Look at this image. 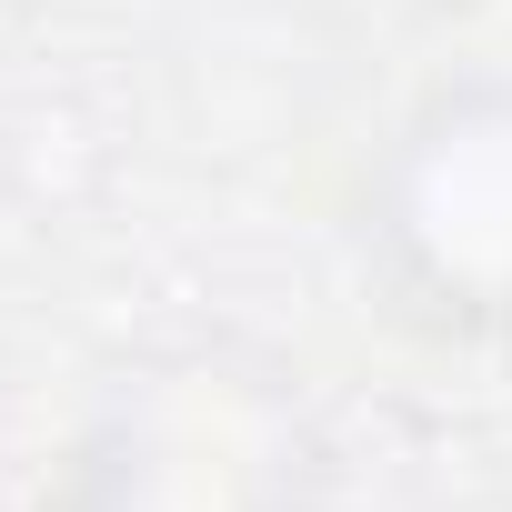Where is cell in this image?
<instances>
[{"mask_svg":"<svg viewBox=\"0 0 512 512\" xmlns=\"http://www.w3.org/2000/svg\"><path fill=\"white\" fill-rule=\"evenodd\" d=\"M41 512H302V432L251 372L181 362L101 412Z\"/></svg>","mask_w":512,"mask_h":512,"instance_id":"cell-2","label":"cell"},{"mask_svg":"<svg viewBox=\"0 0 512 512\" xmlns=\"http://www.w3.org/2000/svg\"><path fill=\"white\" fill-rule=\"evenodd\" d=\"M442 71L512 91V0H442Z\"/></svg>","mask_w":512,"mask_h":512,"instance_id":"cell-3","label":"cell"},{"mask_svg":"<svg viewBox=\"0 0 512 512\" xmlns=\"http://www.w3.org/2000/svg\"><path fill=\"white\" fill-rule=\"evenodd\" d=\"M362 241L432 332H512V91L442 71L362 181Z\"/></svg>","mask_w":512,"mask_h":512,"instance_id":"cell-1","label":"cell"}]
</instances>
